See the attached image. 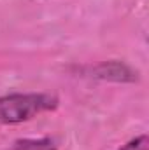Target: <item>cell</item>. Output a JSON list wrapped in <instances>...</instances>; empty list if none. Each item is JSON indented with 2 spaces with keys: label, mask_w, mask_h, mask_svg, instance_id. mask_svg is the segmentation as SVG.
<instances>
[{
  "label": "cell",
  "mask_w": 149,
  "mask_h": 150,
  "mask_svg": "<svg viewBox=\"0 0 149 150\" xmlns=\"http://www.w3.org/2000/svg\"><path fill=\"white\" fill-rule=\"evenodd\" d=\"M56 107L58 98L47 93L5 94L0 96V124H21Z\"/></svg>",
  "instance_id": "1"
},
{
  "label": "cell",
  "mask_w": 149,
  "mask_h": 150,
  "mask_svg": "<svg viewBox=\"0 0 149 150\" xmlns=\"http://www.w3.org/2000/svg\"><path fill=\"white\" fill-rule=\"evenodd\" d=\"M95 77L107 79V80H117V82H133L137 80V72H133L128 65L119 61H107L98 65L93 70Z\"/></svg>",
  "instance_id": "2"
},
{
  "label": "cell",
  "mask_w": 149,
  "mask_h": 150,
  "mask_svg": "<svg viewBox=\"0 0 149 150\" xmlns=\"http://www.w3.org/2000/svg\"><path fill=\"white\" fill-rule=\"evenodd\" d=\"M7 150H58V145L51 138H23L16 140Z\"/></svg>",
  "instance_id": "3"
},
{
  "label": "cell",
  "mask_w": 149,
  "mask_h": 150,
  "mask_svg": "<svg viewBox=\"0 0 149 150\" xmlns=\"http://www.w3.org/2000/svg\"><path fill=\"white\" fill-rule=\"evenodd\" d=\"M117 150H149V138L148 134H140L133 140H130L126 145H123Z\"/></svg>",
  "instance_id": "4"
}]
</instances>
